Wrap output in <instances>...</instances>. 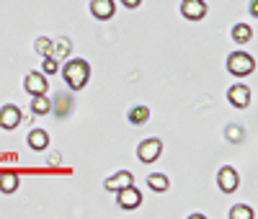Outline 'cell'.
<instances>
[{"label":"cell","mask_w":258,"mask_h":219,"mask_svg":"<svg viewBox=\"0 0 258 219\" xmlns=\"http://www.w3.org/2000/svg\"><path fill=\"white\" fill-rule=\"evenodd\" d=\"M16 188H18V175L16 173H0V191L13 193Z\"/></svg>","instance_id":"15"},{"label":"cell","mask_w":258,"mask_h":219,"mask_svg":"<svg viewBox=\"0 0 258 219\" xmlns=\"http://www.w3.org/2000/svg\"><path fill=\"white\" fill-rule=\"evenodd\" d=\"M29 144H31V150H47V144H49V137H47V131H41V129H34L31 134H29Z\"/></svg>","instance_id":"13"},{"label":"cell","mask_w":258,"mask_h":219,"mask_svg":"<svg viewBox=\"0 0 258 219\" xmlns=\"http://www.w3.org/2000/svg\"><path fill=\"white\" fill-rule=\"evenodd\" d=\"M91 13L98 18V21H106L114 16V0H93L91 3Z\"/></svg>","instance_id":"11"},{"label":"cell","mask_w":258,"mask_h":219,"mask_svg":"<svg viewBox=\"0 0 258 219\" xmlns=\"http://www.w3.org/2000/svg\"><path fill=\"white\" fill-rule=\"evenodd\" d=\"M250 36H253V31H250V26H248V24H238V26L232 29V39L238 41V44L250 41Z\"/></svg>","instance_id":"17"},{"label":"cell","mask_w":258,"mask_h":219,"mask_svg":"<svg viewBox=\"0 0 258 219\" xmlns=\"http://www.w3.org/2000/svg\"><path fill=\"white\" fill-rule=\"evenodd\" d=\"M217 181H220V188L225 191V193H232L235 188H238V173H235V168H222L220 170V175H217Z\"/></svg>","instance_id":"9"},{"label":"cell","mask_w":258,"mask_h":219,"mask_svg":"<svg viewBox=\"0 0 258 219\" xmlns=\"http://www.w3.org/2000/svg\"><path fill=\"white\" fill-rule=\"evenodd\" d=\"M129 183H135V178H132V173L129 170H119L116 175H111V178H106V188L109 191H121L124 186H129Z\"/></svg>","instance_id":"10"},{"label":"cell","mask_w":258,"mask_h":219,"mask_svg":"<svg viewBox=\"0 0 258 219\" xmlns=\"http://www.w3.org/2000/svg\"><path fill=\"white\" fill-rule=\"evenodd\" d=\"M121 3H124L126 8H137V6L142 3V0H121Z\"/></svg>","instance_id":"24"},{"label":"cell","mask_w":258,"mask_h":219,"mask_svg":"<svg viewBox=\"0 0 258 219\" xmlns=\"http://www.w3.org/2000/svg\"><path fill=\"white\" fill-rule=\"evenodd\" d=\"M57 70H59V64H57V59H54L52 54H47V57H44V72H47V75H54Z\"/></svg>","instance_id":"22"},{"label":"cell","mask_w":258,"mask_h":219,"mask_svg":"<svg viewBox=\"0 0 258 219\" xmlns=\"http://www.w3.org/2000/svg\"><path fill=\"white\" fill-rule=\"evenodd\" d=\"M227 137H230L232 142H240V139H243V129H240V126H227Z\"/></svg>","instance_id":"23"},{"label":"cell","mask_w":258,"mask_h":219,"mask_svg":"<svg viewBox=\"0 0 258 219\" xmlns=\"http://www.w3.org/2000/svg\"><path fill=\"white\" fill-rule=\"evenodd\" d=\"M150 119V111H147V106H135L132 111H129V124H145Z\"/></svg>","instance_id":"16"},{"label":"cell","mask_w":258,"mask_h":219,"mask_svg":"<svg viewBox=\"0 0 258 219\" xmlns=\"http://www.w3.org/2000/svg\"><path fill=\"white\" fill-rule=\"evenodd\" d=\"M116 193H119V196H116V201H119L121 209H137V206L142 204V193H140V188H135L132 183L124 186V188L116 191Z\"/></svg>","instance_id":"4"},{"label":"cell","mask_w":258,"mask_h":219,"mask_svg":"<svg viewBox=\"0 0 258 219\" xmlns=\"http://www.w3.org/2000/svg\"><path fill=\"white\" fill-rule=\"evenodd\" d=\"M64 80H68V85L73 88V91H83L85 85H88V75H91V67L85 59H70L68 64H64L62 70Z\"/></svg>","instance_id":"1"},{"label":"cell","mask_w":258,"mask_h":219,"mask_svg":"<svg viewBox=\"0 0 258 219\" xmlns=\"http://www.w3.org/2000/svg\"><path fill=\"white\" fill-rule=\"evenodd\" d=\"M230 103L235 106V108H248V103H250V91H248V85H232L230 88Z\"/></svg>","instance_id":"7"},{"label":"cell","mask_w":258,"mask_h":219,"mask_svg":"<svg viewBox=\"0 0 258 219\" xmlns=\"http://www.w3.org/2000/svg\"><path fill=\"white\" fill-rule=\"evenodd\" d=\"M70 52H73V44H70V39H59V41H52V57L59 62V59H64V57H70Z\"/></svg>","instance_id":"12"},{"label":"cell","mask_w":258,"mask_h":219,"mask_svg":"<svg viewBox=\"0 0 258 219\" xmlns=\"http://www.w3.org/2000/svg\"><path fill=\"white\" fill-rule=\"evenodd\" d=\"M47 88H49L47 75H41V72H29V75H26V91H29L31 96L47 93Z\"/></svg>","instance_id":"8"},{"label":"cell","mask_w":258,"mask_h":219,"mask_svg":"<svg viewBox=\"0 0 258 219\" xmlns=\"http://www.w3.org/2000/svg\"><path fill=\"white\" fill-rule=\"evenodd\" d=\"M227 70H230L232 75L243 78V75H250V72L255 70V62H253V57L245 54V52H232V54L227 57Z\"/></svg>","instance_id":"2"},{"label":"cell","mask_w":258,"mask_h":219,"mask_svg":"<svg viewBox=\"0 0 258 219\" xmlns=\"http://www.w3.org/2000/svg\"><path fill=\"white\" fill-rule=\"evenodd\" d=\"M160 152H163V142L160 139H145L137 147V158L142 163H155L160 158Z\"/></svg>","instance_id":"3"},{"label":"cell","mask_w":258,"mask_h":219,"mask_svg":"<svg viewBox=\"0 0 258 219\" xmlns=\"http://www.w3.org/2000/svg\"><path fill=\"white\" fill-rule=\"evenodd\" d=\"M250 216H253V209H248L243 204H238V206L230 211V219H250Z\"/></svg>","instance_id":"19"},{"label":"cell","mask_w":258,"mask_h":219,"mask_svg":"<svg viewBox=\"0 0 258 219\" xmlns=\"http://www.w3.org/2000/svg\"><path fill=\"white\" fill-rule=\"evenodd\" d=\"M181 13L188 21H202L207 16V3H204V0H183V3H181Z\"/></svg>","instance_id":"5"},{"label":"cell","mask_w":258,"mask_h":219,"mask_svg":"<svg viewBox=\"0 0 258 219\" xmlns=\"http://www.w3.org/2000/svg\"><path fill=\"white\" fill-rule=\"evenodd\" d=\"M18 124H21V108L18 106L8 103V106L0 108V126L3 129H16Z\"/></svg>","instance_id":"6"},{"label":"cell","mask_w":258,"mask_h":219,"mask_svg":"<svg viewBox=\"0 0 258 219\" xmlns=\"http://www.w3.org/2000/svg\"><path fill=\"white\" fill-rule=\"evenodd\" d=\"M54 103H57V116H62V114H68V111H70V103H73V101H70L68 96H57Z\"/></svg>","instance_id":"20"},{"label":"cell","mask_w":258,"mask_h":219,"mask_svg":"<svg viewBox=\"0 0 258 219\" xmlns=\"http://www.w3.org/2000/svg\"><path fill=\"white\" fill-rule=\"evenodd\" d=\"M36 52L47 57V54L52 52V41H49V39H44V36H39V39H36Z\"/></svg>","instance_id":"21"},{"label":"cell","mask_w":258,"mask_h":219,"mask_svg":"<svg viewBox=\"0 0 258 219\" xmlns=\"http://www.w3.org/2000/svg\"><path fill=\"white\" fill-rule=\"evenodd\" d=\"M31 106H34V111H36V114H49V111H52V103L44 98V93H41V96H34Z\"/></svg>","instance_id":"18"},{"label":"cell","mask_w":258,"mask_h":219,"mask_svg":"<svg viewBox=\"0 0 258 219\" xmlns=\"http://www.w3.org/2000/svg\"><path fill=\"white\" fill-rule=\"evenodd\" d=\"M147 186L153 188V191H158V193H163V191H168L170 181H168V175H163V173H153L147 178Z\"/></svg>","instance_id":"14"}]
</instances>
